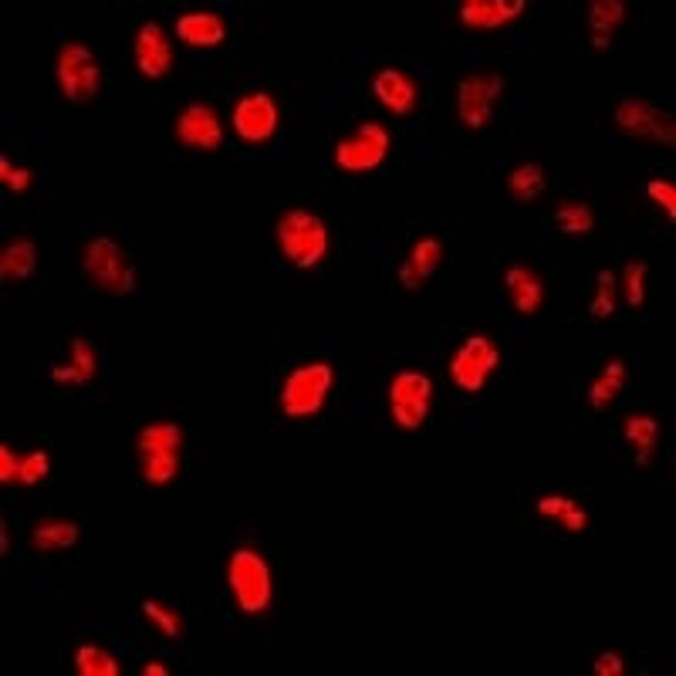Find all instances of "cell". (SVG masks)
Masks as SVG:
<instances>
[{
	"instance_id": "1",
	"label": "cell",
	"mask_w": 676,
	"mask_h": 676,
	"mask_svg": "<svg viewBox=\"0 0 676 676\" xmlns=\"http://www.w3.org/2000/svg\"><path fill=\"white\" fill-rule=\"evenodd\" d=\"M224 578H227V592L240 616H248V619L267 616L274 605V575L261 548L237 544L227 555Z\"/></svg>"
},
{
	"instance_id": "2",
	"label": "cell",
	"mask_w": 676,
	"mask_h": 676,
	"mask_svg": "<svg viewBox=\"0 0 676 676\" xmlns=\"http://www.w3.org/2000/svg\"><path fill=\"white\" fill-rule=\"evenodd\" d=\"M331 386H335V365L328 359H304L281 379L278 410L285 413V420L295 423L315 420L325 410Z\"/></svg>"
},
{
	"instance_id": "3",
	"label": "cell",
	"mask_w": 676,
	"mask_h": 676,
	"mask_svg": "<svg viewBox=\"0 0 676 676\" xmlns=\"http://www.w3.org/2000/svg\"><path fill=\"white\" fill-rule=\"evenodd\" d=\"M78 267H82V278L109 298H122L136 291V264L126 254V248L109 234L85 240V248L78 254Z\"/></svg>"
},
{
	"instance_id": "4",
	"label": "cell",
	"mask_w": 676,
	"mask_h": 676,
	"mask_svg": "<svg viewBox=\"0 0 676 676\" xmlns=\"http://www.w3.org/2000/svg\"><path fill=\"white\" fill-rule=\"evenodd\" d=\"M274 243H278V254L291 267L312 271L328 254V227L318 213L304 206H291L281 213L278 224H274Z\"/></svg>"
},
{
	"instance_id": "5",
	"label": "cell",
	"mask_w": 676,
	"mask_h": 676,
	"mask_svg": "<svg viewBox=\"0 0 676 676\" xmlns=\"http://www.w3.org/2000/svg\"><path fill=\"white\" fill-rule=\"evenodd\" d=\"M54 82H58L61 99L72 105H85L102 96V61L88 45L65 41L54 58Z\"/></svg>"
},
{
	"instance_id": "6",
	"label": "cell",
	"mask_w": 676,
	"mask_h": 676,
	"mask_svg": "<svg viewBox=\"0 0 676 676\" xmlns=\"http://www.w3.org/2000/svg\"><path fill=\"white\" fill-rule=\"evenodd\" d=\"M447 368H450V383L460 392L477 396V392H484L487 379L501 368V349H498V342L490 335L474 331V335H467L464 342L453 349Z\"/></svg>"
},
{
	"instance_id": "7",
	"label": "cell",
	"mask_w": 676,
	"mask_h": 676,
	"mask_svg": "<svg viewBox=\"0 0 676 676\" xmlns=\"http://www.w3.org/2000/svg\"><path fill=\"white\" fill-rule=\"evenodd\" d=\"M386 406H389V420L399 429L416 434L429 420V410H434V383H429L426 373L403 368V373H396L386 386Z\"/></svg>"
},
{
	"instance_id": "8",
	"label": "cell",
	"mask_w": 676,
	"mask_h": 676,
	"mask_svg": "<svg viewBox=\"0 0 676 676\" xmlns=\"http://www.w3.org/2000/svg\"><path fill=\"white\" fill-rule=\"evenodd\" d=\"M389 146H392V133L383 122H359L349 136L335 139L331 163L342 173H373L386 163Z\"/></svg>"
},
{
	"instance_id": "9",
	"label": "cell",
	"mask_w": 676,
	"mask_h": 676,
	"mask_svg": "<svg viewBox=\"0 0 676 676\" xmlns=\"http://www.w3.org/2000/svg\"><path fill=\"white\" fill-rule=\"evenodd\" d=\"M504 88H508V82L501 72L464 75L456 85V118L474 133L487 129L490 118H495L498 102L504 99Z\"/></svg>"
},
{
	"instance_id": "10",
	"label": "cell",
	"mask_w": 676,
	"mask_h": 676,
	"mask_svg": "<svg viewBox=\"0 0 676 676\" xmlns=\"http://www.w3.org/2000/svg\"><path fill=\"white\" fill-rule=\"evenodd\" d=\"M173 136L183 149L190 152H203V157H213V152L224 149V118L210 102H187L176 112L173 122Z\"/></svg>"
},
{
	"instance_id": "11",
	"label": "cell",
	"mask_w": 676,
	"mask_h": 676,
	"mask_svg": "<svg viewBox=\"0 0 676 676\" xmlns=\"http://www.w3.org/2000/svg\"><path fill=\"white\" fill-rule=\"evenodd\" d=\"M278 122H281L278 102H274L271 91H264V88L243 91L230 109V126H234L237 139L248 142V146L271 142L274 133H278Z\"/></svg>"
},
{
	"instance_id": "12",
	"label": "cell",
	"mask_w": 676,
	"mask_h": 676,
	"mask_svg": "<svg viewBox=\"0 0 676 676\" xmlns=\"http://www.w3.org/2000/svg\"><path fill=\"white\" fill-rule=\"evenodd\" d=\"M133 61L142 78L160 82L173 72V38L160 21H146L133 38Z\"/></svg>"
},
{
	"instance_id": "13",
	"label": "cell",
	"mask_w": 676,
	"mask_h": 676,
	"mask_svg": "<svg viewBox=\"0 0 676 676\" xmlns=\"http://www.w3.org/2000/svg\"><path fill=\"white\" fill-rule=\"evenodd\" d=\"M176 41L179 45H187V48H203V51H210V48H221L224 41H227V30H230V24H227V17L221 14V11H210V8H203V11H183L179 17H176Z\"/></svg>"
},
{
	"instance_id": "14",
	"label": "cell",
	"mask_w": 676,
	"mask_h": 676,
	"mask_svg": "<svg viewBox=\"0 0 676 676\" xmlns=\"http://www.w3.org/2000/svg\"><path fill=\"white\" fill-rule=\"evenodd\" d=\"M373 96L386 112H392L399 118L413 115L420 105V88L403 68H379L373 75Z\"/></svg>"
},
{
	"instance_id": "15",
	"label": "cell",
	"mask_w": 676,
	"mask_h": 676,
	"mask_svg": "<svg viewBox=\"0 0 676 676\" xmlns=\"http://www.w3.org/2000/svg\"><path fill=\"white\" fill-rule=\"evenodd\" d=\"M504 288H508V298L521 318H535L544 309V281L535 267L511 264L504 271Z\"/></svg>"
},
{
	"instance_id": "16",
	"label": "cell",
	"mask_w": 676,
	"mask_h": 676,
	"mask_svg": "<svg viewBox=\"0 0 676 676\" xmlns=\"http://www.w3.org/2000/svg\"><path fill=\"white\" fill-rule=\"evenodd\" d=\"M525 0H464L456 8V17L474 30H498L525 14Z\"/></svg>"
},
{
	"instance_id": "17",
	"label": "cell",
	"mask_w": 676,
	"mask_h": 676,
	"mask_svg": "<svg viewBox=\"0 0 676 676\" xmlns=\"http://www.w3.org/2000/svg\"><path fill=\"white\" fill-rule=\"evenodd\" d=\"M443 258H447V251H443V240L440 237H423V240H416L413 248H410V258L399 264V271H396L399 285H403L406 291H420L426 285L429 274H434L443 264Z\"/></svg>"
},
{
	"instance_id": "18",
	"label": "cell",
	"mask_w": 676,
	"mask_h": 676,
	"mask_svg": "<svg viewBox=\"0 0 676 676\" xmlns=\"http://www.w3.org/2000/svg\"><path fill=\"white\" fill-rule=\"evenodd\" d=\"M99 373V352L96 346L88 342V338H72L68 346V362H58L51 365V383H61V386H88Z\"/></svg>"
},
{
	"instance_id": "19",
	"label": "cell",
	"mask_w": 676,
	"mask_h": 676,
	"mask_svg": "<svg viewBox=\"0 0 676 676\" xmlns=\"http://www.w3.org/2000/svg\"><path fill=\"white\" fill-rule=\"evenodd\" d=\"M623 437H626V443L636 453V464L650 467L653 453H656V443H660V420L653 413H629L623 420Z\"/></svg>"
},
{
	"instance_id": "20",
	"label": "cell",
	"mask_w": 676,
	"mask_h": 676,
	"mask_svg": "<svg viewBox=\"0 0 676 676\" xmlns=\"http://www.w3.org/2000/svg\"><path fill=\"white\" fill-rule=\"evenodd\" d=\"M35 271H38L35 240H30V237H14L11 243H4V251H0V281L17 285V281H27Z\"/></svg>"
},
{
	"instance_id": "21",
	"label": "cell",
	"mask_w": 676,
	"mask_h": 676,
	"mask_svg": "<svg viewBox=\"0 0 676 676\" xmlns=\"http://www.w3.org/2000/svg\"><path fill=\"white\" fill-rule=\"evenodd\" d=\"M623 21H626L623 0H592L589 4V41H592V48L609 51Z\"/></svg>"
},
{
	"instance_id": "22",
	"label": "cell",
	"mask_w": 676,
	"mask_h": 676,
	"mask_svg": "<svg viewBox=\"0 0 676 676\" xmlns=\"http://www.w3.org/2000/svg\"><path fill=\"white\" fill-rule=\"evenodd\" d=\"M82 538V528L75 521H65V517H41L35 521V528H30V548L48 555V551H68L75 548Z\"/></svg>"
},
{
	"instance_id": "23",
	"label": "cell",
	"mask_w": 676,
	"mask_h": 676,
	"mask_svg": "<svg viewBox=\"0 0 676 676\" xmlns=\"http://www.w3.org/2000/svg\"><path fill=\"white\" fill-rule=\"evenodd\" d=\"M656 115L660 109L647 99H626L616 105V115H612V122H616V129L629 139H653V126H656Z\"/></svg>"
},
{
	"instance_id": "24",
	"label": "cell",
	"mask_w": 676,
	"mask_h": 676,
	"mask_svg": "<svg viewBox=\"0 0 676 676\" xmlns=\"http://www.w3.org/2000/svg\"><path fill=\"white\" fill-rule=\"evenodd\" d=\"M183 426L173 420H160V423H146L136 434V456L139 453H183Z\"/></svg>"
},
{
	"instance_id": "25",
	"label": "cell",
	"mask_w": 676,
	"mask_h": 676,
	"mask_svg": "<svg viewBox=\"0 0 676 676\" xmlns=\"http://www.w3.org/2000/svg\"><path fill=\"white\" fill-rule=\"evenodd\" d=\"M623 386H626V362H623V359H609L605 368L592 379V386H589V392H586L589 406H592L596 413L609 410V406L623 396Z\"/></svg>"
},
{
	"instance_id": "26",
	"label": "cell",
	"mask_w": 676,
	"mask_h": 676,
	"mask_svg": "<svg viewBox=\"0 0 676 676\" xmlns=\"http://www.w3.org/2000/svg\"><path fill=\"white\" fill-rule=\"evenodd\" d=\"M139 477L146 487H170L183 471V453H139Z\"/></svg>"
},
{
	"instance_id": "27",
	"label": "cell",
	"mask_w": 676,
	"mask_h": 676,
	"mask_svg": "<svg viewBox=\"0 0 676 676\" xmlns=\"http://www.w3.org/2000/svg\"><path fill=\"white\" fill-rule=\"evenodd\" d=\"M544 170L538 163H521L508 173V193L517 200V203H535L544 197Z\"/></svg>"
},
{
	"instance_id": "28",
	"label": "cell",
	"mask_w": 676,
	"mask_h": 676,
	"mask_svg": "<svg viewBox=\"0 0 676 676\" xmlns=\"http://www.w3.org/2000/svg\"><path fill=\"white\" fill-rule=\"evenodd\" d=\"M142 616H146V623L157 629L163 639H170V642L187 639V619H183L173 605H166L160 599H146L142 602Z\"/></svg>"
},
{
	"instance_id": "29",
	"label": "cell",
	"mask_w": 676,
	"mask_h": 676,
	"mask_svg": "<svg viewBox=\"0 0 676 676\" xmlns=\"http://www.w3.org/2000/svg\"><path fill=\"white\" fill-rule=\"evenodd\" d=\"M555 227L562 237H589L592 227H596V213L589 203L581 200H565L559 210H555Z\"/></svg>"
},
{
	"instance_id": "30",
	"label": "cell",
	"mask_w": 676,
	"mask_h": 676,
	"mask_svg": "<svg viewBox=\"0 0 676 676\" xmlns=\"http://www.w3.org/2000/svg\"><path fill=\"white\" fill-rule=\"evenodd\" d=\"M72 666H75L78 676H118L122 673L118 660L109 650L96 647V642H82V647L75 650Z\"/></svg>"
},
{
	"instance_id": "31",
	"label": "cell",
	"mask_w": 676,
	"mask_h": 676,
	"mask_svg": "<svg viewBox=\"0 0 676 676\" xmlns=\"http://www.w3.org/2000/svg\"><path fill=\"white\" fill-rule=\"evenodd\" d=\"M616 304H619V281H616V274L602 267L596 274V298L589 301V315L596 322H605L616 315Z\"/></svg>"
},
{
	"instance_id": "32",
	"label": "cell",
	"mask_w": 676,
	"mask_h": 676,
	"mask_svg": "<svg viewBox=\"0 0 676 676\" xmlns=\"http://www.w3.org/2000/svg\"><path fill=\"white\" fill-rule=\"evenodd\" d=\"M51 477V453L45 447H35L21 456V474H17V484L21 487H38Z\"/></svg>"
},
{
	"instance_id": "33",
	"label": "cell",
	"mask_w": 676,
	"mask_h": 676,
	"mask_svg": "<svg viewBox=\"0 0 676 676\" xmlns=\"http://www.w3.org/2000/svg\"><path fill=\"white\" fill-rule=\"evenodd\" d=\"M647 274H650V264L647 261H629L626 271H623V295H626V304L629 309H642L647 304Z\"/></svg>"
},
{
	"instance_id": "34",
	"label": "cell",
	"mask_w": 676,
	"mask_h": 676,
	"mask_svg": "<svg viewBox=\"0 0 676 676\" xmlns=\"http://www.w3.org/2000/svg\"><path fill=\"white\" fill-rule=\"evenodd\" d=\"M0 183H4L11 193H27L30 187H35V170L14 166L11 157H0Z\"/></svg>"
},
{
	"instance_id": "35",
	"label": "cell",
	"mask_w": 676,
	"mask_h": 676,
	"mask_svg": "<svg viewBox=\"0 0 676 676\" xmlns=\"http://www.w3.org/2000/svg\"><path fill=\"white\" fill-rule=\"evenodd\" d=\"M647 197L666 213V221L676 224V187L669 179H650L647 183Z\"/></svg>"
},
{
	"instance_id": "36",
	"label": "cell",
	"mask_w": 676,
	"mask_h": 676,
	"mask_svg": "<svg viewBox=\"0 0 676 676\" xmlns=\"http://www.w3.org/2000/svg\"><path fill=\"white\" fill-rule=\"evenodd\" d=\"M555 521H559V528H562L565 535H581V531H589V511L581 508L575 498L562 508V514H559Z\"/></svg>"
},
{
	"instance_id": "37",
	"label": "cell",
	"mask_w": 676,
	"mask_h": 676,
	"mask_svg": "<svg viewBox=\"0 0 676 676\" xmlns=\"http://www.w3.org/2000/svg\"><path fill=\"white\" fill-rule=\"evenodd\" d=\"M17 474H21V456L14 453L11 443H0V484L4 487L17 484Z\"/></svg>"
},
{
	"instance_id": "38",
	"label": "cell",
	"mask_w": 676,
	"mask_h": 676,
	"mask_svg": "<svg viewBox=\"0 0 676 676\" xmlns=\"http://www.w3.org/2000/svg\"><path fill=\"white\" fill-rule=\"evenodd\" d=\"M592 669H596L599 676H619V673L626 669V660H623L619 653H599V656L592 660Z\"/></svg>"
},
{
	"instance_id": "39",
	"label": "cell",
	"mask_w": 676,
	"mask_h": 676,
	"mask_svg": "<svg viewBox=\"0 0 676 676\" xmlns=\"http://www.w3.org/2000/svg\"><path fill=\"white\" fill-rule=\"evenodd\" d=\"M653 139H656V142H666L669 149L676 146V129H673V115H669V112H660V115H656Z\"/></svg>"
},
{
	"instance_id": "40",
	"label": "cell",
	"mask_w": 676,
	"mask_h": 676,
	"mask_svg": "<svg viewBox=\"0 0 676 676\" xmlns=\"http://www.w3.org/2000/svg\"><path fill=\"white\" fill-rule=\"evenodd\" d=\"M139 673H142V676H170V666H166L163 660H146V663L139 666Z\"/></svg>"
},
{
	"instance_id": "41",
	"label": "cell",
	"mask_w": 676,
	"mask_h": 676,
	"mask_svg": "<svg viewBox=\"0 0 676 676\" xmlns=\"http://www.w3.org/2000/svg\"><path fill=\"white\" fill-rule=\"evenodd\" d=\"M0 555H11V531L4 517H0Z\"/></svg>"
}]
</instances>
